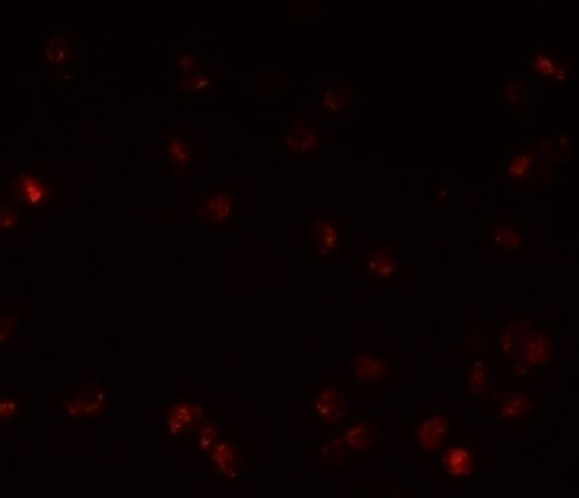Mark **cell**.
Segmentation results:
<instances>
[{
  "mask_svg": "<svg viewBox=\"0 0 579 498\" xmlns=\"http://www.w3.org/2000/svg\"><path fill=\"white\" fill-rule=\"evenodd\" d=\"M234 198L227 191H216L207 195L196 211L198 218L208 225L227 223L234 213Z\"/></svg>",
  "mask_w": 579,
  "mask_h": 498,
  "instance_id": "cell-1",
  "label": "cell"
},
{
  "mask_svg": "<svg viewBox=\"0 0 579 498\" xmlns=\"http://www.w3.org/2000/svg\"><path fill=\"white\" fill-rule=\"evenodd\" d=\"M209 452L210 464L222 477L234 480L239 476L243 457L236 446L229 441H217Z\"/></svg>",
  "mask_w": 579,
  "mask_h": 498,
  "instance_id": "cell-2",
  "label": "cell"
},
{
  "mask_svg": "<svg viewBox=\"0 0 579 498\" xmlns=\"http://www.w3.org/2000/svg\"><path fill=\"white\" fill-rule=\"evenodd\" d=\"M313 408L322 420L336 423L345 415V397L336 386H326L315 396Z\"/></svg>",
  "mask_w": 579,
  "mask_h": 498,
  "instance_id": "cell-3",
  "label": "cell"
},
{
  "mask_svg": "<svg viewBox=\"0 0 579 498\" xmlns=\"http://www.w3.org/2000/svg\"><path fill=\"white\" fill-rule=\"evenodd\" d=\"M450 429V423L444 417L434 415L427 418L418 426L417 439L421 448L434 453L441 448Z\"/></svg>",
  "mask_w": 579,
  "mask_h": 498,
  "instance_id": "cell-4",
  "label": "cell"
},
{
  "mask_svg": "<svg viewBox=\"0 0 579 498\" xmlns=\"http://www.w3.org/2000/svg\"><path fill=\"white\" fill-rule=\"evenodd\" d=\"M443 469L453 477L470 476L474 470V457L467 446L456 444L445 450L441 459Z\"/></svg>",
  "mask_w": 579,
  "mask_h": 498,
  "instance_id": "cell-5",
  "label": "cell"
},
{
  "mask_svg": "<svg viewBox=\"0 0 579 498\" xmlns=\"http://www.w3.org/2000/svg\"><path fill=\"white\" fill-rule=\"evenodd\" d=\"M14 192L17 199L26 206H43L49 197V189L36 177L22 174L14 183Z\"/></svg>",
  "mask_w": 579,
  "mask_h": 498,
  "instance_id": "cell-6",
  "label": "cell"
},
{
  "mask_svg": "<svg viewBox=\"0 0 579 498\" xmlns=\"http://www.w3.org/2000/svg\"><path fill=\"white\" fill-rule=\"evenodd\" d=\"M203 410L200 406L191 403H180L169 411L167 429L169 434L180 435L200 422Z\"/></svg>",
  "mask_w": 579,
  "mask_h": 498,
  "instance_id": "cell-7",
  "label": "cell"
},
{
  "mask_svg": "<svg viewBox=\"0 0 579 498\" xmlns=\"http://www.w3.org/2000/svg\"><path fill=\"white\" fill-rule=\"evenodd\" d=\"M522 343V360L529 367L545 363L550 355L551 343L545 334L531 332Z\"/></svg>",
  "mask_w": 579,
  "mask_h": 498,
  "instance_id": "cell-8",
  "label": "cell"
},
{
  "mask_svg": "<svg viewBox=\"0 0 579 498\" xmlns=\"http://www.w3.org/2000/svg\"><path fill=\"white\" fill-rule=\"evenodd\" d=\"M338 230L331 221L319 219L313 227V244L317 255L327 257L337 250Z\"/></svg>",
  "mask_w": 579,
  "mask_h": 498,
  "instance_id": "cell-9",
  "label": "cell"
},
{
  "mask_svg": "<svg viewBox=\"0 0 579 498\" xmlns=\"http://www.w3.org/2000/svg\"><path fill=\"white\" fill-rule=\"evenodd\" d=\"M352 367L356 378L364 383H377L386 375L384 362L373 355L364 354L352 360Z\"/></svg>",
  "mask_w": 579,
  "mask_h": 498,
  "instance_id": "cell-10",
  "label": "cell"
},
{
  "mask_svg": "<svg viewBox=\"0 0 579 498\" xmlns=\"http://www.w3.org/2000/svg\"><path fill=\"white\" fill-rule=\"evenodd\" d=\"M319 137L313 127L303 123L294 124L292 131L287 137V144L294 152L310 153L316 149Z\"/></svg>",
  "mask_w": 579,
  "mask_h": 498,
  "instance_id": "cell-11",
  "label": "cell"
},
{
  "mask_svg": "<svg viewBox=\"0 0 579 498\" xmlns=\"http://www.w3.org/2000/svg\"><path fill=\"white\" fill-rule=\"evenodd\" d=\"M499 416L503 420H517L529 410L531 403L524 394H501L499 401Z\"/></svg>",
  "mask_w": 579,
  "mask_h": 498,
  "instance_id": "cell-12",
  "label": "cell"
},
{
  "mask_svg": "<svg viewBox=\"0 0 579 498\" xmlns=\"http://www.w3.org/2000/svg\"><path fill=\"white\" fill-rule=\"evenodd\" d=\"M368 266L377 277L386 278L396 271V259L389 249L378 248L374 251Z\"/></svg>",
  "mask_w": 579,
  "mask_h": 498,
  "instance_id": "cell-13",
  "label": "cell"
},
{
  "mask_svg": "<svg viewBox=\"0 0 579 498\" xmlns=\"http://www.w3.org/2000/svg\"><path fill=\"white\" fill-rule=\"evenodd\" d=\"M372 429L369 423L356 424L346 432L345 441L353 450H366L372 444Z\"/></svg>",
  "mask_w": 579,
  "mask_h": 498,
  "instance_id": "cell-14",
  "label": "cell"
},
{
  "mask_svg": "<svg viewBox=\"0 0 579 498\" xmlns=\"http://www.w3.org/2000/svg\"><path fill=\"white\" fill-rule=\"evenodd\" d=\"M167 154L169 162L177 168H185L191 161V149L189 144L179 137L169 138Z\"/></svg>",
  "mask_w": 579,
  "mask_h": 498,
  "instance_id": "cell-15",
  "label": "cell"
},
{
  "mask_svg": "<svg viewBox=\"0 0 579 498\" xmlns=\"http://www.w3.org/2000/svg\"><path fill=\"white\" fill-rule=\"evenodd\" d=\"M492 241L499 248L515 250L521 245V236L517 231L508 227H499L492 233Z\"/></svg>",
  "mask_w": 579,
  "mask_h": 498,
  "instance_id": "cell-16",
  "label": "cell"
},
{
  "mask_svg": "<svg viewBox=\"0 0 579 498\" xmlns=\"http://www.w3.org/2000/svg\"><path fill=\"white\" fill-rule=\"evenodd\" d=\"M71 55L70 47L66 41L61 37L53 36L47 43L44 55L45 58L55 64H61L69 60Z\"/></svg>",
  "mask_w": 579,
  "mask_h": 498,
  "instance_id": "cell-17",
  "label": "cell"
},
{
  "mask_svg": "<svg viewBox=\"0 0 579 498\" xmlns=\"http://www.w3.org/2000/svg\"><path fill=\"white\" fill-rule=\"evenodd\" d=\"M487 366L482 361H478L471 367L469 375L468 387L471 392L480 395L485 390L487 384Z\"/></svg>",
  "mask_w": 579,
  "mask_h": 498,
  "instance_id": "cell-18",
  "label": "cell"
},
{
  "mask_svg": "<svg viewBox=\"0 0 579 498\" xmlns=\"http://www.w3.org/2000/svg\"><path fill=\"white\" fill-rule=\"evenodd\" d=\"M534 155L531 153H522L516 156L508 167V173L516 179H524L529 174L534 163Z\"/></svg>",
  "mask_w": 579,
  "mask_h": 498,
  "instance_id": "cell-19",
  "label": "cell"
},
{
  "mask_svg": "<svg viewBox=\"0 0 579 498\" xmlns=\"http://www.w3.org/2000/svg\"><path fill=\"white\" fill-rule=\"evenodd\" d=\"M344 94L337 87H326L322 92V104L325 111L332 113L340 111Z\"/></svg>",
  "mask_w": 579,
  "mask_h": 498,
  "instance_id": "cell-20",
  "label": "cell"
},
{
  "mask_svg": "<svg viewBox=\"0 0 579 498\" xmlns=\"http://www.w3.org/2000/svg\"><path fill=\"white\" fill-rule=\"evenodd\" d=\"M218 431L215 426L206 424L201 426L198 431L197 443L201 450L209 452L212 447L217 443Z\"/></svg>",
  "mask_w": 579,
  "mask_h": 498,
  "instance_id": "cell-21",
  "label": "cell"
},
{
  "mask_svg": "<svg viewBox=\"0 0 579 498\" xmlns=\"http://www.w3.org/2000/svg\"><path fill=\"white\" fill-rule=\"evenodd\" d=\"M212 85V79L206 76L184 77L180 81V88L188 91H203Z\"/></svg>",
  "mask_w": 579,
  "mask_h": 498,
  "instance_id": "cell-22",
  "label": "cell"
},
{
  "mask_svg": "<svg viewBox=\"0 0 579 498\" xmlns=\"http://www.w3.org/2000/svg\"><path fill=\"white\" fill-rule=\"evenodd\" d=\"M179 67L180 72L187 76H192L196 68H197V62L195 58L191 55H183L179 59Z\"/></svg>",
  "mask_w": 579,
  "mask_h": 498,
  "instance_id": "cell-23",
  "label": "cell"
},
{
  "mask_svg": "<svg viewBox=\"0 0 579 498\" xmlns=\"http://www.w3.org/2000/svg\"><path fill=\"white\" fill-rule=\"evenodd\" d=\"M17 216L14 210L10 208L1 209V229L8 231L13 229L17 224Z\"/></svg>",
  "mask_w": 579,
  "mask_h": 498,
  "instance_id": "cell-24",
  "label": "cell"
},
{
  "mask_svg": "<svg viewBox=\"0 0 579 498\" xmlns=\"http://www.w3.org/2000/svg\"><path fill=\"white\" fill-rule=\"evenodd\" d=\"M17 411V404L13 400H2L0 404V411H1V418H10Z\"/></svg>",
  "mask_w": 579,
  "mask_h": 498,
  "instance_id": "cell-25",
  "label": "cell"
},
{
  "mask_svg": "<svg viewBox=\"0 0 579 498\" xmlns=\"http://www.w3.org/2000/svg\"><path fill=\"white\" fill-rule=\"evenodd\" d=\"M536 67L538 68L540 72L545 73V75H549V73H551V71H553L554 73H557L555 64L553 65L551 61H549V59L545 57L538 58V60H537Z\"/></svg>",
  "mask_w": 579,
  "mask_h": 498,
  "instance_id": "cell-26",
  "label": "cell"
}]
</instances>
